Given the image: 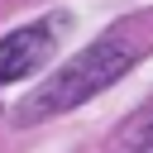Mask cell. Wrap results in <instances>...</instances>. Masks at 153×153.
Segmentation results:
<instances>
[{
  "label": "cell",
  "instance_id": "7a4b0ae2",
  "mask_svg": "<svg viewBox=\"0 0 153 153\" xmlns=\"http://www.w3.org/2000/svg\"><path fill=\"white\" fill-rule=\"evenodd\" d=\"M53 43H57V14L5 33V38H0V86L24 81L29 72H38V67L53 57Z\"/></svg>",
  "mask_w": 153,
  "mask_h": 153
},
{
  "label": "cell",
  "instance_id": "3957f363",
  "mask_svg": "<svg viewBox=\"0 0 153 153\" xmlns=\"http://www.w3.org/2000/svg\"><path fill=\"white\" fill-rule=\"evenodd\" d=\"M105 153H153V100L139 105V110L120 124V134L105 143Z\"/></svg>",
  "mask_w": 153,
  "mask_h": 153
},
{
  "label": "cell",
  "instance_id": "6da1fadb",
  "mask_svg": "<svg viewBox=\"0 0 153 153\" xmlns=\"http://www.w3.org/2000/svg\"><path fill=\"white\" fill-rule=\"evenodd\" d=\"M134 62H139V48H134L124 33H105V38H96L91 48H81L72 62H62V67L19 105V120L33 124V120H48V115L76 110L81 100H91V96H100L105 86H115Z\"/></svg>",
  "mask_w": 153,
  "mask_h": 153
}]
</instances>
